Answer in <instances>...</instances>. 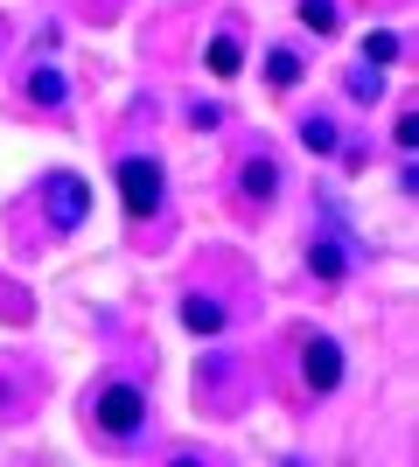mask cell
Here are the masks:
<instances>
[{
  "label": "cell",
  "instance_id": "6",
  "mask_svg": "<svg viewBox=\"0 0 419 467\" xmlns=\"http://www.w3.org/2000/svg\"><path fill=\"white\" fill-rule=\"evenodd\" d=\"M203 63H210V78H238V63H245L238 36H217L210 49H203Z\"/></svg>",
  "mask_w": 419,
  "mask_h": 467
},
{
  "label": "cell",
  "instance_id": "2",
  "mask_svg": "<svg viewBox=\"0 0 419 467\" xmlns=\"http://www.w3.org/2000/svg\"><path fill=\"white\" fill-rule=\"evenodd\" d=\"M140 419H147V398H140L133 384L99 390V426H105V432H140Z\"/></svg>",
  "mask_w": 419,
  "mask_h": 467
},
{
  "label": "cell",
  "instance_id": "13",
  "mask_svg": "<svg viewBox=\"0 0 419 467\" xmlns=\"http://www.w3.org/2000/svg\"><path fill=\"white\" fill-rule=\"evenodd\" d=\"M300 140H308L315 154H336V126H329V119H308V126H300Z\"/></svg>",
  "mask_w": 419,
  "mask_h": 467
},
{
  "label": "cell",
  "instance_id": "4",
  "mask_svg": "<svg viewBox=\"0 0 419 467\" xmlns=\"http://www.w3.org/2000/svg\"><path fill=\"white\" fill-rule=\"evenodd\" d=\"M49 202H57V223H84V210H91L78 175H49Z\"/></svg>",
  "mask_w": 419,
  "mask_h": 467
},
{
  "label": "cell",
  "instance_id": "7",
  "mask_svg": "<svg viewBox=\"0 0 419 467\" xmlns=\"http://www.w3.org/2000/svg\"><path fill=\"white\" fill-rule=\"evenodd\" d=\"M363 57L384 70V63H399V57H405V42H399V36H363Z\"/></svg>",
  "mask_w": 419,
  "mask_h": 467
},
{
  "label": "cell",
  "instance_id": "10",
  "mask_svg": "<svg viewBox=\"0 0 419 467\" xmlns=\"http://www.w3.org/2000/svg\"><path fill=\"white\" fill-rule=\"evenodd\" d=\"M273 189H279L273 161H252V168H245V195H273Z\"/></svg>",
  "mask_w": 419,
  "mask_h": 467
},
{
  "label": "cell",
  "instance_id": "11",
  "mask_svg": "<svg viewBox=\"0 0 419 467\" xmlns=\"http://www.w3.org/2000/svg\"><path fill=\"white\" fill-rule=\"evenodd\" d=\"M308 265H315L321 279H342V244H315V252H308Z\"/></svg>",
  "mask_w": 419,
  "mask_h": 467
},
{
  "label": "cell",
  "instance_id": "8",
  "mask_svg": "<svg viewBox=\"0 0 419 467\" xmlns=\"http://www.w3.org/2000/svg\"><path fill=\"white\" fill-rule=\"evenodd\" d=\"M266 78L273 84H300V57L294 49H273V57H266Z\"/></svg>",
  "mask_w": 419,
  "mask_h": 467
},
{
  "label": "cell",
  "instance_id": "1",
  "mask_svg": "<svg viewBox=\"0 0 419 467\" xmlns=\"http://www.w3.org/2000/svg\"><path fill=\"white\" fill-rule=\"evenodd\" d=\"M120 195H126V216H154L161 202V168L147 154H126L120 161Z\"/></svg>",
  "mask_w": 419,
  "mask_h": 467
},
{
  "label": "cell",
  "instance_id": "5",
  "mask_svg": "<svg viewBox=\"0 0 419 467\" xmlns=\"http://www.w3.org/2000/svg\"><path fill=\"white\" fill-rule=\"evenodd\" d=\"M182 328H189V335H217L224 307H217V300H203V293H189V300H182Z\"/></svg>",
  "mask_w": 419,
  "mask_h": 467
},
{
  "label": "cell",
  "instance_id": "12",
  "mask_svg": "<svg viewBox=\"0 0 419 467\" xmlns=\"http://www.w3.org/2000/svg\"><path fill=\"white\" fill-rule=\"evenodd\" d=\"M300 21H308V28H321V36H329V28H336V0H300Z\"/></svg>",
  "mask_w": 419,
  "mask_h": 467
},
{
  "label": "cell",
  "instance_id": "3",
  "mask_svg": "<svg viewBox=\"0 0 419 467\" xmlns=\"http://www.w3.org/2000/svg\"><path fill=\"white\" fill-rule=\"evenodd\" d=\"M300 370H308V390H336L342 384V349L336 342H308V349H300Z\"/></svg>",
  "mask_w": 419,
  "mask_h": 467
},
{
  "label": "cell",
  "instance_id": "9",
  "mask_svg": "<svg viewBox=\"0 0 419 467\" xmlns=\"http://www.w3.org/2000/svg\"><path fill=\"white\" fill-rule=\"evenodd\" d=\"M28 98H36V105H57V98H63V78L36 63V78H28Z\"/></svg>",
  "mask_w": 419,
  "mask_h": 467
}]
</instances>
